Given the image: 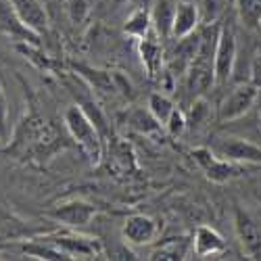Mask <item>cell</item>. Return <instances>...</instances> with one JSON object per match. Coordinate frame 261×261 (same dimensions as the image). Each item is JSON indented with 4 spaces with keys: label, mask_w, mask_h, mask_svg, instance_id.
<instances>
[{
    "label": "cell",
    "mask_w": 261,
    "mask_h": 261,
    "mask_svg": "<svg viewBox=\"0 0 261 261\" xmlns=\"http://www.w3.org/2000/svg\"><path fill=\"white\" fill-rule=\"evenodd\" d=\"M251 82L261 90V61H255L251 67Z\"/></svg>",
    "instance_id": "484cf974"
},
{
    "label": "cell",
    "mask_w": 261,
    "mask_h": 261,
    "mask_svg": "<svg viewBox=\"0 0 261 261\" xmlns=\"http://www.w3.org/2000/svg\"><path fill=\"white\" fill-rule=\"evenodd\" d=\"M201 23V7L192 0H180L176 3V15H173L171 25V38L182 40L186 36H192Z\"/></svg>",
    "instance_id": "9c48e42d"
},
{
    "label": "cell",
    "mask_w": 261,
    "mask_h": 261,
    "mask_svg": "<svg viewBox=\"0 0 261 261\" xmlns=\"http://www.w3.org/2000/svg\"><path fill=\"white\" fill-rule=\"evenodd\" d=\"M236 36L232 28L222 25L220 36H217V44L213 53V73H215V84H226L232 73H234V65H236Z\"/></svg>",
    "instance_id": "7a4b0ae2"
},
{
    "label": "cell",
    "mask_w": 261,
    "mask_h": 261,
    "mask_svg": "<svg viewBox=\"0 0 261 261\" xmlns=\"http://www.w3.org/2000/svg\"><path fill=\"white\" fill-rule=\"evenodd\" d=\"M150 30H153V19H150V11H146V9H136L127 17L125 25H123V32L136 40H142L144 36H148Z\"/></svg>",
    "instance_id": "2e32d148"
},
{
    "label": "cell",
    "mask_w": 261,
    "mask_h": 261,
    "mask_svg": "<svg viewBox=\"0 0 261 261\" xmlns=\"http://www.w3.org/2000/svg\"><path fill=\"white\" fill-rule=\"evenodd\" d=\"M127 123H129V127H134L136 132L146 134V136L161 129V123L153 117V113H150L148 109H132V111L127 113Z\"/></svg>",
    "instance_id": "ac0fdd59"
},
{
    "label": "cell",
    "mask_w": 261,
    "mask_h": 261,
    "mask_svg": "<svg viewBox=\"0 0 261 261\" xmlns=\"http://www.w3.org/2000/svg\"><path fill=\"white\" fill-rule=\"evenodd\" d=\"M65 127L71 134V138L77 142V146L88 155L90 161H98L100 159V129L96 127V123L86 115V111L80 105H73L65 111Z\"/></svg>",
    "instance_id": "6da1fadb"
},
{
    "label": "cell",
    "mask_w": 261,
    "mask_h": 261,
    "mask_svg": "<svg viewBox=\"0 0 261 261\" xmlns=\"http://www.w3.org/2000/svg\"><path fill=\"white\" fill-rule=\"evenodd\" d=\"M15 13L23 23L36 32V34H44L48 30V15L46 9L42 7L40 0H9Z\"/></svg>",
    "instance_id": "8fae6325"
},
{
    "label": "cell",
    "mask_w": 261,
    "mask_h": 261,
    "mask_svg": "<svg viewBox=\"0 0 261 261\" xmlns=\"http://www.w3.org/2000/svg\"><path fill=\"white\" fill-rule=\"evenodd\" d=\"M220 9H222V0H203V13L209 21L215 19V15L220 13Z\"/></svg>",
    "instance_id": "cb8c5ba5"
},
{
    "label": "cell",
    "mask_w": 261,
    "mask_h": 261,
    "mask_svg": "<svg viewBox=\"0 0 261 261\" xmlns=\"http://www.w3.org/2000/svg\"><path fill=\"white\" fill-rule=\"evenodd\" d=\"M234 230H236L238 241H241L243 251L251 259H261V228L241 207L234 209Z\"/></svg>",
    "instance_id": "8992f818"
},
{
    "label": "cell",
    "mask_w": 261,
    "mask_h": 261,
    "mask_svg": "<svg viewBox=\"0 0 261 261\" xmlns=\"http://www.w3.org/2000/svg\"><path fill=\"white\" fill-rule=\"evenodd\" d=\"M0 138H3V142H7L9 138V102L3 86H0Z\"/></svg>",
    "instance_id": "7402d4cb"
},
{
    "label": "cell",
    "mask_w": 261,
    "mask_h": 261,
    "mask_svg": "<svg viewBox=\"0 0 261 261\" xmlns=\"http://www.w3.org/2000/svg\"><path fill=\"white\" fill-rule=\"evenodd\" d=\"M173 15H176V3L173 0H157L150 19H153V30L157 38H171V25H173Z\"/></svg>",
    "instance_id": "4fadbf2b"
},
{
    "label": "cell",
    "mask_w": 261,
    "mask_h": 261,
    "mask_svg": "<svg viewBox=\"0 0 261 261\" xmlns=\"http://www.w3.org/2000/svg\"><path fill=\"white\" fill-rule=\"evenodd\" d=\"M113 5H125V3H129V0H111Z\"/></svg>",
    "instance_id": "4316f807"
},
{
    "label": "cell",
    "mask_w": 261,
    "mask_h": 261,
    "mask_svg": "<svg viewBox=\"0 0 261 261\" xmlns=\"http://www.w3.org/2000/svg\"><path fill=\"white\" fill-rule=\"evenodd\" d=\"M213 153L232 163H253L261 165V146L245 138H224L213 144Z\"/></svg>",
    "instance_id": "5b68a950"
},
{
    "label": "cell",
    "mask_w": 261,
    "mask_h": 261,
    "mask_svg": "<svg viewBox=\"0 0 261 261\" xmlns=\"http://www.w3.org/2000/svg\"><path fill=\"white\" fill-rule=\"evenodd\" d=\"M113 80H115L117 86H121V92H123L125 96H132V86H129V82H127L121 73H113ZM117 86H115V88H117Z\"/></svg>",
    "instance_id": "d4e9b609"
},
{
    "label": "cell",
    "mask_w": 261,
    "mask_h": 261,
    "mask_svg": "<svg viewBox=\"0 0 261 261\" xmlns=\"http://www.w3.org/2000/svg\"><path fill=\"white\" fill-rule=\"evenodd\" d=\"M67 13L73 23H82L90 13V0H67Z\"/></svg>",
    "instance_id": "44dd1931"
},
{
    "label": "cell",
    "mask_w": 261,
    "mask_h": 261,
    "mask_svg": "<svg viewBox=\"0 0 261 261\" xmlns=\"http://www.w3.org/2000/svg\"><path fill=\"white\" fill-rule=\"evenodd\" d=\"M192 159L197 161V165L203 169L205 178L215 182V184H226L228 180L236 178L241 173V167L238 163H232V161H226L222 157H217L211 148L207 146H199V148H192Z\"/></svg>",
    "instance_id": "3957f363"
},
{
    "label": "cell",
    "mask_w": 261,
    "mask_h": 261,
    "mask_svg": "<svg viewBox=\"0 0 261 261\" xmlns=\"http://www.w3.org/2000/svg\"><path fill=\"white\" fill-rule=\"evenodd\" d=\"M140 57H142V65L146 67V73L150 77H155L161 69V63H163V48L157 40L144 36L140 40Z\"/></svg>",
    "instance_id": "5bb4252c"
},
{
    "label": "cell",
    "mask_w": 261,
    "mask_h": 261,
    "mask_svg": "<svg viewBox=\"0 0 261 261\" xmlns=\"http://www.w3.org/2000/svg\"><path fill=\"white\" fill-rule=\"evenodd\" d=\"M94 215H96V207L86 203V201H80V199L63 203L53 211V217L57 222H63V224H67L71 228L88 226L94 220Z\"/></svg>",
    "instance_id": "30bf717a"
},
{
    "label": "cell",
    "mask_w": 261,
    "mask_h": 261,
    "mask_svg": "<svg viewBox=\"0 0 261 261\" xmlns=\"http://www.w3.org/2000/svg\"><path fill=\"white\" fill-rule=\"evenodd\" d=\"M0 30L15 40L25 42V44H36V46L40 44V40H38L40 34L32 32L23 21L19 19V15L15 13L9 0H0Z\"/></svg>",
    "instance_id": "ba28073f"
},
{
    "label": "cell",
    "mask_w": 261,
    "mask_h": 261,
    "mask_svg": "<svg viewBox=\"0 0 261 261\" xmlns=\"http://www.w3.org/2000/svg\"><path fill=\"white\" fill-rule=\"evenodd\" d=\"M186 125H188V119H186V115L180 111V109L176 107L171 111V115H169V119L165 121V129L171 134V136H182L184 134V129H186Z\"/></svg>",
    "instance_id": "ffe728a7"
},
{
    "label": "cell",
    "mask_w": 261,
    "mask_h": 261,
    "mask_svg": "<svg viewBox=\"0 0 261 261\" xmlns=\"http://www.w3.org/2000/svg\"><path fill=\"white\" fill-rule=\"evenodd\" d=\"M150 259H184V251H182L176 243H173V245L167 247V249H159V251H155Z\"/></svg>",
    "instance_id": "603a6c76"
},
{
    "label": "cell",
    "mask_w": 261,
    "mask_h": 261,
    "mask_svg": "<svg viewBox=\"0 0 261 261\" xmlns=\"http://www.w3.org/2000/svg\"><path fill=\"white\" fill-rule=\"evenodd\" d=\"M192 247L199 257H207V255H217V253L226 251V241L217 230H213L209 226H199L197 232H194Z\"/></svg>",
    "instance_id": "7c38bea8"
},
{
    "label": "cell",
    "mask_w": 261,
    "mask_h": 261,
    "mask_svg": "<svg viewBox=\"0 0 261 261\" xmlns=\"http://www.w3.org/2000/svg\"><path fill=\"white\" fill-rule=\"evenodd\" d=\"M0 144H3V138H0Z\"/></svg>",
    "instance_id": "83f0119b"
},
{
    "label": "cell",
    "mask_w": 261,
    "mask_h": 261,
    "mask_svg": "<svg viewBox=\"0 0 261 261\" xmlns=\"http://www.w3.org/2000/svg\"><path fill=\"white\" fill-rule=\"evenodd\" d=\"M241 23L247 30H261V0H234Z\"/></svg>",
    "instance_id": "e0dca14e"
},
{
    "label": "cell",
    "mask_w": 261,
    "mask_h": 261,
    "mask_svg": "<svg viewBox=\"0 0 261 261\" xmlns=\"http://www.w3.org/2000/svg\"><path fill=\"white\" fill-rule=\"evenodd\" d=\"M259 98V88L253 82H245V84H238L236 88L222 100L220 105V121H234V119H241L245 113L251 111V107L257 102Z\"/></svg>",
    "instance_id": "277c9868"
},
{
    "label": "cell",
    "mask_w": 261,
    "mask_h": 261,
    "mask_svg": "<svg viewBox=\"0 0 261 261\" xmlns=\"http://www.w3.org/2000/svg\"><path fill=\"white\" fill-rule=\"evenodd\" d=\"M53 245L57 249L65 251L71 259L73 257H90V255H94L98 251L96 245L90 243L88 238H75V236H59Z\"/></svg>",
    "instance_id": "9a60e30c"
},
{
    "label": "cell",
    "mask_w": 261,
    "mask_h": 261,
    "mask_svg": "<svg viewBox=\"0 0 261 261\" xmlns=\"http://www.w3.org/2000/svg\"><path fill=\"white\" fill-rule=\"evenodd\" d=\"M121 234H123V241L127 245H148L159 236V224L153 220V217L136 213V215H129L125 220Z\"/></svg>",
    "instance_id": "52a82bcc"
},
{
    "label": "cell",
    "mask_w": 261,
    "mask_h": 261,
    "mask_svg": "<svg viewBox=\"0 0 261 261\" xmlns=\"http://www.w3.org/2000/svg\"><path fill=\"white\" fill-rule=\"evenodd\" d=\"M173 109H176V105H173L171 98L165 96L163 92H153V94L148 96V111L153 113V117H155L161 125H165V121L169 119V115H171Z\"/></svg>",
    "instance_id": "d6986e66"
}]
</instances>
